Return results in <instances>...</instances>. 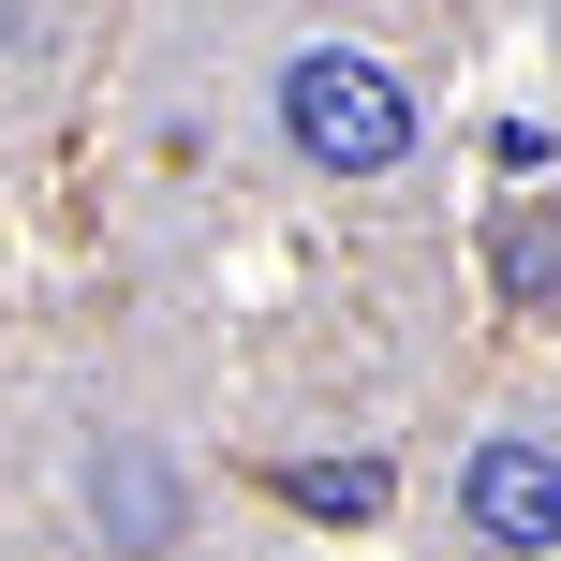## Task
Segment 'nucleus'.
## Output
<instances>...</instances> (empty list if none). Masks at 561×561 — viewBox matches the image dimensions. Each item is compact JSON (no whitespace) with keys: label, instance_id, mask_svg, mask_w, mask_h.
I'll use <instances>...</instances> for the list:
<instances>
[{"label":"nucleus","instance_id":"nucleus-1","mask_svg":"<svg viewBox=\"0 0 561 561\" xmlns=\"http://www.w3.org/2000/svg\"><path fill=\"white\" fill-rule=\"evenodd\" d=\"M280 134H296L325 178H385L399 148H414V104H399V75H385V59L310 45L296 75H280Z\"/></svg>","mask_w":561,"mask_h":561},{"label":"nucleus","instance_id":"nucleus-2","mask_svg":"<svg viewBox=\"0 0 561 561\" xmlns=\"http://www.w3.org/2000/svg\"><path fill=\"white\" fill-rule=\"evenodd\" d=\"M458 503H473L488 547L547 561V547H561V458H547V444H473V458H458Z\"/></svg>","mask_w":561,"mask_h":561},{"label":"nucleus","instance_id":"nucleus-3","mask_svg":"<svg viewBox=\"0 0 561 561\" xmlns=\"http://www.w3.org/2000/svg\"><path fill=\"white\" fill-rule=\"evenodd\" d=\"M89 503H104V533H118V547H178V488H163V458L118 444L104 473H89Z\"/></svg>","mask_w":561,"mask_h":561},{"label":"nucleus","instance_id":"nucleus-4","mask_svg":"<svg viewBox=\"0 0 561 561\" xmlns=\"http://www.w3.org/2000/svg\"><path fill=\"white\" fill-rule=\"evenodd\" d=\"M296 503H310V517H385V458H310Z\"/></svg>","mask_w":561,"mask_h":561},{"label":"nucleus","instance_id":"nucleus-5","mask_svg":"<svg viewBox=\"0 0 561 561\" xmlns=\"http://www.w3.org/2000/svg\"><path fill=\"white\" fill-rule=\"evenodd\" d=\"M0 30H15V0H0Z\"/></svg>","mask_w":561,"mask_h":561}]
</instances>
